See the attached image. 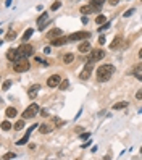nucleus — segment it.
I'll return each instance as SVG.
<instances>
[{"mask_svg": "<svg viewBox=\"0 0 142 160\" xmlns=\"http://www.w3.org/2000/svg\"><path fill=\"white\" fill-rule=\"evenodd\" d=\"M52 123L57 126V128H60V126L65 125V121H63V120H60V118H57V116H53V118H52Z\"/></svg>", "mask_w": 142, "mask_h": 160, "instance_id": "nucleus-24", "label": "nucleus"}, {"mask_svg": "<svg viewBox=\"0 0 142 160\" xmlns=\"http://www.w3.org/2000/svg\"><path fill=\"white\" fill-rule=\"evenodd\" d=\"M39 131H41L42 134H47V133L52 131V126H50V125H45V123H44V125L39 126Z\"/></svg>", "mask_w": 142, "mask_h": 160, "instance_id": "nucleus-18", "label": "nucleus"}, {"mask_svg": "<svg viewBox=\"0 0 142 160\" xmlns=\"http://www.w3.org/2000/svg\"><path fill=\"white\" fill-rule=\"evenodd\" d=\"M92 70H94V62H87L86 63V66H84V70L79 73V78L81 79H89V76H90V73H92Z\"/></svg>", "mask_w": 142, "mask_h": 160, "instance_id": "nucleus-6", "label": "nucleus"}, {"mask_svg": "<svg viewBox=\"0 0 142 160\" xmlns=\"http://www.w3.org/2000/svg\"><path fill=\"white\" fill-rule=\"evenodd\" d=\"M139 57H141V58H142V49L139 50Z\"/></svg>", "mask_w": 142, "mask_h": 160, "instance_id": "nucleus-41", "label": "nucleus"}, {"mask_svg": "<svg viewBox=\"0 0 142 160\" xmlns=\"http://www.w3.org/2000/svg\"><path fill=\"white\" fill-rule=\"evenodd\" d=\"M126 107H128V102H118V104L113 105V110H123Z\"/></svg>", "mask_w": 142, "mask_h": 160, "instance_id": "nucleus-21", "label": "nucleus"}, {"mask_svg": "<svg viewBox=\"0 0 142 160\" xmlns=\"http://www.w3.org/2000/svg\"><path fill=\"white\" fill-rule=\"evenodd\" d=\"M15 157H16V154L10 152V154H5V155H2V159H3V160H8V159H15Z\"/></svg>", "mask_w": 142, "mask_h": 160, "instance_id": "nucleus-30", "label": "nucleus"}, {"mask_svg": "<svg viewBox=\"0 0 142 160\" xmlns=\"http://www.w3.org/2000/svg\"><path fill=\"white\" fill-rule=\"evenodd\" d=\"M39 110H41V108H39V105H37V104H31L24 112H23V118H24V120L34 118V116L39 113Z\"/></svg>", "mask_w": 142, "mask_h": 160, "instance_id": "nucleus-2", "label": "nucleus"}, {"mask_svg": "<svg viewBox=\"0 0 142 160\" xmlns=\"http://www.w3.org/2000/svg\"><path fill=\"white\" fill-rule=\"evenodd\" d=\"M10 86H11V81L8 79V81H5V83H3V86H2V89H3V91H7V89H8V87H10Z\"/></svg>", "mask_w": 142, "mask_h": 160, "instance_id": "nucleus-32", "label": "nucleus"}, {"mask_svg": "<svg viewBox=\"0 0 142 160\" xmlns=\"http://www.w3.org/2000/svg\"><path fill=\"white\" fill-rule=\"evenodd\" d=\"M18 49H20V52L23 53V55H24V57H29V55H32V50H34V49H32V47H31V45H29V44H26V42H23V44H21L20 47H18Z\"/></svg>", "mask_w": 142, "mask_h": 160, "instance_id": "nucleus-9", "label": "nucleus"}, {"mask_svg": "<svg viewBox=\"0 0 142 160\" xmlns=\"http://www.w3.org/2000/svg\"><path fill=\"white\" fill-rule=\"evenodd\" d=\"M90 34L86 31H78V32H73V34H69L68 39L69 41H86V39H89Z\"/></svg>", "mask_w": 142, "mask_h": 160, "instance_id": "nucleus-5", "label": "nucleus"}, {"mask_svg": "<svg viewBox=\"0 0 142 160\" xmlns=\"http://www.w3.org/2000/svg\"><path fill=\"white\" fill-rule=\"evenodd\" d=\"M44 53H50V47H45V49H44Z\"/></svg>", "mask_w": 142, "mask_h": 160, "instance_id": "nucleus-39", "label": "nucleus"}, {"mask_svg": "<svg viewBox=\"0 0 142 160\" xmlns=\"http://www.w3.org/2000/svg\"><path fill=\"white\" fill-rule=\"evenodd\" d=\"M16 108H13V107H10V108H7V112H5V115L8 116V118H15L16 116Z\"/></svg>", "mask_w": 142, "mask_h": 160, "instance_id": "nucleus-19", "label": "nucleus"}, {"mask_svg": "<svg viewBox=\"0 0 142 160\" xmlns=\"http://www.w3.org/2000/svg\"><path fill=\"white\" fill-rule=\"evenodd\" d=\"M141 71H142V63H139V65L134 68V71H132V73H134V74H139Z\"/></svg>", "mask_w": 142, "mask_h": 160, "instance_id": "nucleus-31", "label": "nucleus"}, {"mask_svg": "<svg viewBox=\"0 0 142 160\" xmlns=\"http://www.w3.org/2000/svg\"><path fill=\"white\" fill-rule=\"evenodd\" d=\"M68 41H69L68 37H62V36H60V37L52 39V41H50V45H53V47H60V45H65Z\"/></svg>", "mask_w": 142, "mask_h": 160, "instance_id": "nucleus-10", "label": "nucleus"}, {"mask_svg": "<svg viewBox=\"0 0 142 160\" xmlns=\"http://www.w3.org/2000/svg\"><path fill=\"white\" fill-rule=\"evenodd\" d=\"M60 7H62V2H60V0H58V2H55V4L52 5V10H58Z\"/></svg>", "mask_w": 142, "mask_h": 160, "instance_id": "nucleus-33", "label": "nucleus"}, {"mask_svg": "<svg viewBox=\"0 0 142 160\" xmlns=\"http://www.w3.org/2000/svg\"><path fill=\"white\" fill-rule=\"evenodd\" d=\"M99 44H100V45L105 44V37H104V36H100V37H99Z\"/></svg>", "mask_w": 142, "mask_h": 160, "instance_id": "nucleus-37", "label": "nucleus"}, {"mask_svg": "<svg viewBox=\"0 0 142 160\" xmlns=\"http://www.w3.org/2000/svg\"><path fill=\"white\" fill-rule=\"evenodd\" d=\"M49 20V13L47 11H44V13L39 16V20H37V25H39V29H44L45 28V21Z\"/></svg>", "mask_w": 142, "mask_h": 160, "instance_id": "nucleus-13", "label": "nucleus"}, {"mask_svg": "<svg viewBox=\"0 0 142 160\" xmlns=\"http://www.w3.org/2000/svg\"><path fill=\"white\" fill-rule=\"evenodd\" d=\"M5 39H8V41H13V39H16V32L15 31H8L7 32V37Z\"/></svg>", "mask_w": 142, "mask_h": 160, "instance_id": "nucleus-28", "label": "nucleus"}, {"mask_svg": "<svg viewBox=\"0 0 142 160\" xmlns=\"http://www.w3.org/2000/svg\"><path fill=\"white\" fill-rule=\"evenodd\" d=\"M136 78H137L139 81H142V74H136Z\"/></svg>", "mask_w": 142, "mask_h": 160, "instance_id": "nucleus-40", "label": "nucleus"}, {"mask_svg": "<svg viewBox=\"0 0 142 160\" xmlns=\"http://www.w3.org/2000/svg\"><path fill=\"white\" fill-rule=\"evenodd\" d=\"M136 99H139V100H141V99H142V89L136 92Z\"/></svg>", "mask_w": 142, "mask_h": 160, "instance_id": "nucleus-36", "label": "nucleus"}, {"mask_svg": "<svg viewBox=\"0 0 142 160\" xmlns=\"http://www.w3.org/2000/svg\"><path fill=\"white\" fill-rule=\"evenodd\" d=\"M105 57V52L104 50H90V55H89V62H99Z\"/></svg>", "mask_w": 142, "mask_h": 160, "instance_id": "nucleus-7", "label": "nucleus"}, {"mask_svg": "<svg viewBox=\"0 0 142 160\" xmlns=\"http://www.w3.org/2000/svg\"><path fill=\"white\" fill-rule=\"evenodd\" d=\"M13 128L16 129V131H20V129H23V128H24V118H23V120H20V121H16V123H15V126H13Z\"/></svg>", "mask_w": 142, "mask_h": 160, "instance_id": "nucleus-23", "label": "nucleus"}, {"mask_svg": "<svg viewBox=\"0 0 142 160\" xmlns=\"http://www.w3.org/2000/svg\"><path fill=\"white\" fill-rule=\"evenodd\" d=\"M60 83H62V76L60 74H53V76H50L47 79V86L49 87H57Z\"/></svg>", "mask_w": 142, "mask_h": 160, "instance_id": "nucleus-8", "label": "nucleus"}, {"mask_svg": "<svg viewBox=\"0 0 142 160\" xmlns=\"http://www.w3.org/2000/svg\"><path fill=\"white\" fill-rule=\"evenodd\" d=\"M94 11H97V10H95L92 5H84V7H81V13L83 15H90V13H94Z\"/></svg>", "mask_w": 142, "mask_h": 160, "instance_id": "nucleus-16", "label": "nucleus"}, {"mask_svg": "<svg viewBox=\"0 0 142 160\" xmlns=\"http://www.w3.org/2000/svg\"><path fill=\"white\" fill-rule=\"evenodd\" d=\"M121 42H123V37H121V36H116V37L113 39V42H111V44H110V49H111V50L118 49V47L121 45Z\"/></svg>", "mask_w": 142, "mask_h": 160, "instance_id": "nucleus-15", "label": "nucleus"}, {"mask_svg": "<svg viewBox=\"0 0 142 160\" xmlns=\"http://www.w3.org/2000/svg\"><path fill=\"white\" fill-rule=\"evenodd\" d=\"M78 50H79L81 53H87L90 50V42L89 41H84L79 44V47H78Z\"/></svg>", "mask_w": 142, "mask_h": 160, "instance_id": "nucleus-14", "label": "nucleus"}, {"mask_svg": "<svg viewBox=\"0 0 142 160\" xmlns=\"http://www.w3.org/2000/svg\"><path fill=\"white\" fill-rule=\"evenodd\" d=\"M32 32H34V29H26V32L23 34V37H21V41H23V42L29 41V37L32 36Z\"/></svg>", "mask_w": 142, "mask_h": 160, "instance_id": "nucleus-20", "label": "nucleus"}, {"mask_svg": "<svg viewBox=\"0 0 142 160\" xmlns=\"http://www.w3.org/2000/svg\"><path fill=\"white\" fill-rule=\"evenodd\" d=\"M2 129H3V131L11 129V123H10V121H2Z\"/></svg>", "mask_w": 142, "mask_h": 160, "instance_id": "nucleus-29", "label": "nucleus"}, {"mask_svg": "<svg viewBox=\"0 0 142 160\" xmlns=\"http://www.w3.org/2000/svg\"><path fill=\"white\" fill-rule=\"evenodd\" d=\"M7 58L10 60L11 63H16V62H20L21 58H24V55L20 52V49H10L7 53Z\"/></svg>", "mask_w": 142, "mask_h": 160, "instance_id": "nucleus-4", "label": "nucleus"}, {"mask_svg": "<svg viewBox=\"0 0 142 160\" xmlns=\"http://www.w3.org/2000/svg\"><path fill=\"white\" fill-rule=\"evenodd\" d=\"M28 139H29V134H24V138H21L20 141H16V144L18 146H24V144L28 142Z\"/></svg>", "mask_w": 142, "mask_h": 160, "instance_id": "nucleus-27", "label": "nucleus"}, {"mask_svg": "<svg viewBox=\"0 0 142 160\" xmlns=\"http://www.w3.org/2000/svg\"><path fill=\"white\" fill-rule=\"evenodd\" d=\"M113 73H115V66L113 65H102L100 68L97 70V79L100 81V83L108 81Z\"/></svg>", "mask_w": 142, "mask_h": 160, "instance_id": "nucleus-1", "label": "nucleus"}, {"mask_svg": "<svg viewBox=\"0 0 142 160\" xmlns=\"http://www.w3.org/2000/svg\"><path fill=\"white\" fill-rule=\"evenodd\" d=\"M118 2H120V0H108V4L113 5V7H115V5H118Z\"/></svg>", "mask_w": 142, "mask_h": 160, "instance_id": "nucleus-38", "label": "nucleus"}, {"mask_svg": "<svg viewBox=\"0 0 142 160\" xmlns=\"http://www.w3.org/2000/svg\"><path fill=\"white\" fill-rule=\"evenodd\" d=\"M29 66H31V65H29V62L26 60V57H24V58H21L20 62L15 63V65H13V70L16 71V73H24V71L29 70Z\"/></svg>", "mask_w": 142, "mask_h": 160, "instance_id": "nucleus-3", "label": "nucleus"}, {"mask_svg": "<svg viewBox=\"0 0 142 160\" xmlns=\"http://www.w3.org/2000/svg\"><path fill=\"white\" fill-rule=\"evenodd\" d=\"M68 86H69V81H68V79H63L62 83L58 84V89L65 91V89H68Z\"/></svg>", "mask_w": 142, "mask_h": 160, "instance_id": "nucleus-25", "label": "nucleus"}, {"mask_svg": "<svg viewBox=\"0 0 142 160\" xmlns=\"http://www.w3.org/2000/svg\"><path fill=\"white\" fill-rule=\"evenodd\" d=\"M105 21H107V18H105L104 15H99V16L95 18V23H97V25H105Z\"/></svg>", "mask_w": 142, "mask_h": 160, "instance_id": "nucleus-26", "label": "nucleus"}, {"mask_svg": "<svg viewBox=\"0 0 142 160\" xmlns=\"http://www.w3.org/2000/svg\"><path fill=\"white\" fill-rule=\"evenodd\" d=\"M60 36H63V31L60 28H53L47 32V37L49 39H55V37H60Z\"/></svg>", "mask_w": 142, "mask_h": 160, "instance_id": "nucleus-11", "label": "nucleus"}, {"mask_svg": "<svg viewBox=\"0 0 142 160\" xmlns=\"http://www.w3.org/2000/svg\"><path fill=\"white\" fill-rule=\"evenodd\" d=\"M79 138H81V139H87V138H90V133H83Z\"/></svg>", "mask_w": 142, "mask_h": 160, "instance_id": "nucleus-34", "label": "nucleus"}, {"mask_svg": "<svg viewBox=\"0 0 142 160\" xmlns=\"http://www.w3.org/2000/svg\"><path fill=\"white\" fill-rule=\"evenodd\" d=\"M141 154H142V147H141Z\"/></svg>", "mask_w": 142, "mask_h": 160, "instance_id": "nucleus-42", "label": "nucleus"}, {"mask_svg": "<svg viewBox=\"0 0 142 160\" xmlns=\"http://www.w3.org/2000/svg\"><path fill=\"white\" fill-rule=\"evenodd\" d=\"M104 2H105V0H90V5H92L97 11H100L102 10V4H104Z\"/></svg>", "mask_w": 142, "mask_h": 160, "instance_id": "nucleus-17", "label": "nucleus"}, {"mask_svg": "<svg viewBox=\"0 0 142 160\" xmlns=\"http://www.w3.org/2000/svg\"><path fill=\"white\" fill-rule=\"evenodd\" d=\"M134 11H136L134 8H131V10H128V11H126V13H125V16H126V18H128V16H131V15L134 13Z\"/></svg>", "mask_w": 142, "mask_h": 160, "instance_id": "nucleus-35", "label": "nucleus"}, {"mask_svg": "<svg viewBox=\"0 0 142 160\" xmlns=\"http://www.w3.org/2000/svg\"><path fill=\"white\" fill-rule=\"evenodd\" d=\"M39 89H41V86H39V84H32V86L28 89L29 99H36V95H37V92H39Z\"/></svg>", "mask_w": 142, "mask_h": 160, "instance_id": "nucleus-12", "label": "nucleus"}, {"mask_svg": "<svg viewBox=\"0 0 142 160\" xmlns=\"http://www.w3.org/2000/svg\"><path fill=\"white\" fill-rule=\"evenodd\" d=\"M73 60H74L73 53H66V55H63V63H73Z\"/></svg>", "mask_w": 142, "mask_h": 160, "instance_id": "nucleus-22", "label": "nucleus"}]
</instances>
